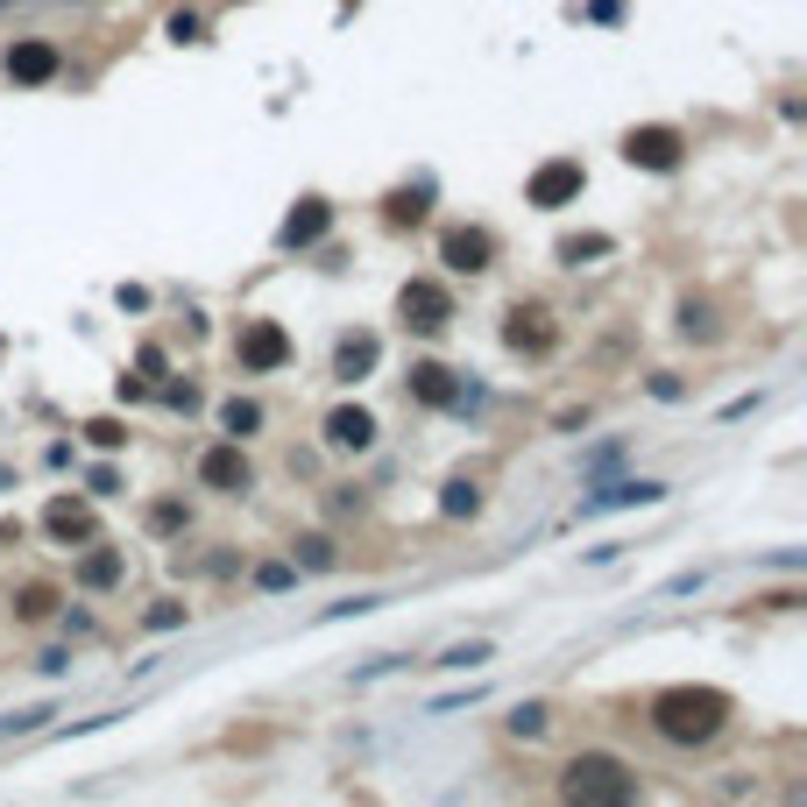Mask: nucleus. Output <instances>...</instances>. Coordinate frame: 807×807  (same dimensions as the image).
<instances>
[{"mask_svg": "<svg viewBox=\"0 0 807 807\" xmlns=\"http://www.w3.org/2000/svg\"><path fill=\"white\" fill-rule=\"evenodd\" d=\"M220 432H227V439L262 432V404H256V397H227V404H220Z\"/></svg>", "mask_w": 807, "mask_h": 807, "instance_id": "obj_17", "label": "nucleus"}, {"mask_svg": "<svg viewBox=\"0 0 807 807\" xmlns=\"http://www.w3.org/2000/svg\"><path fill=\"white\" fill-rule=\"evenodd\" d=\"M723 723H729V695H716V687H666V695H651V729L666 744H708Z\"/></svg>", "mask_w": 807, "mask_h": 807, "instance_id": "obj_1", "label": "nucleus"}, {"mask_svg": "<svg viewBox=\"0 0 807 807\" xmlns=\"http://www.w3.org/2000/svg\"><path fill=\"white\" fill-rule=\"evenodd\" d=\"M382 361V340L376 333H340V348H333V376L340 382H361Z\"/></svg>", "mask_w": 807, "mask_h": 807, "instance_id": "obj_13", "label": "nucleus"}, {"mask_svg": "<svg viewBox=\"0 0 807 807\" xmlns=\"http://www.w3.org/2000/svg\"><path fill=\"white\" fill-rule=\"evenodd\" d=\"M439 510H447V517H475V510H482V489H475V482H447Z\"/></svg>", "mask_w": 807, "mask_h": 807, "instance_id": "obj_19", "label": "nucleus"}, {"mask_svg": "<svg viewBox=\"0 0 807 807\" xmlns=\"http://www.w3.org/2000/svg\"><path fill=\"white\" fill-rule=\"evenodd\" d=\"M57 71H64L57 43H14V50H8V79H14V86H50Z\"/></svg>", "mask_w": 807, "mask_h": 807, "instance_id": "obj_11", "label": "nucleus"}, {"mask_svg": "<svg viewBox=\"0 0 807 807\" xmlns=\"http://www.w3.org/2000/svg\"><path fill=\"white\" fill-rule=\"evenodd\" d=\"M199 482L220 489V496H248V489H256V468H248L241 439H227V447H206V454H199Z\"/></svg>", "mask_w": 807, "mask_h": 807, "instance_id": "obj_5", "label": "nucleus"}, {"mask_svg": "<svg viewBox=\"0 0 807 807\" xmlns=\"http://www.w3.org/2000/svg\"><path fill=\"white\" fill-rule=\"evenodd\" d=\"M326 447H333V454H369V447H376V418L361 411V404L326 411Z\"/></svg>", "mask_w": 807, "mask_h": 807, "instance_id": "obj_10", "label": "nucleus"}, {"mask_svg": "<svg viewBox=\"0 0 807 807\" xmlns=\"http://www.w3.org/2000/svg\"><path fill=\"white\" fill-rule=\"evenodd\" d=\"M411 397L418 404H439V411H468V382H454V369H439V361H418L411 369Z\"/></svg>", "mask_w": 807, "mask_h": 807, "instance_id": "obj_9", "label": "nucleus"}, {"mask_svg": "<svg viewBox=\"0 0 807 807\" xmlns=\"http://www.w3.org/2000/svg\"><path fill=\"white\" fill-rule=\"evenodd\" d=\"M298 567H312V574H326V567H333V538H298Z\"/></svg>", "mask_w": 807, "mask_h": 807, "instance_id": "obj_21", "label": "nucleus"}, {"mask_svg": "<svg viewBox=\"0 0 807 807\" xmlns=\"http://www.w3.org/2000/svg\"><path fill=\"white\" fill-rule=\"evenodd\" d=\"M439 262H447L454 277H482V269L496 262V235L489 227H454V235L439 241Z\"/></svg>", "mask_w": 807, "mask_h": 807, "instance_id": "obj_6", "label": "nucleus"}, {"mask_svg": "<svg viewBox=\"0 0 807 807\" xmlns=\"http://www.w3.org/2000/svg\"><path fill=\"white\" fill-rule=\"evenodd\" d=\"M560 794H567V800H609V807H617V800L638 794V779H630L617 758H595V751H588V758H574V765H567Z\"/></svg>", "mask_w": 807, "mask_h": 807, "instance_id": "obj_2", "label": "nucleus"}, {"mask_svg": "<svg viewBox=\"0 0 807 807\" xmlns=\"http://www.w3.org/2000/svg\"><path fill=\"white\" fill-rule=\"evenodd\" d=\"M609 248H617L609 235H581V241H560V262H567V269H581L588 256H609Z\"/></svg>", "mask_w": 807, "mask_h": 807, "instance_id": "obj_20", "label": "nucleus"}, {"mask_svg": "<svg viewBox=\"0 0 807 807\" xmlns=\"http://www.w3.org/2000/svg\"><path fill=\"white\" fill-rule=\"evenodd\" d=\"M170 624H185V609H178V602H163V609H149V630H170Z\"/></svg>", "mask_w": 807, "mask_h": 807, "instance_id": "obj_29", "label": "nucleus"}, {"mask_svg": "<svg viewBox=\"0 0 807 807\" xmlns=\"http://www.w3.org/2000/svg\"><path fill=\"white\" fill-rule=\"evenodd\" d=\"M489 659H496V651H489V645H454V651H447V659H439V666H454V672H468V666H489Z\"/></svg>", "mask_w": 807, "mask_h": 807, "instance_id": "obj_22", "label": "nucleus"}, {"mask_svg": "<svg viewBox=\"0 0 807 807\" xmlns=\"http://www.w3.org/2000/svg\"><path fill=\"white\" fill-rule=\"evenodd\" d=\"M326 227H333V206H326V199H298L291 213H283L277 241H283V248H312V241L326 235Z\"/></svg>", "mask_w": 807, "mask_h": 807, "instance_id": "obj_12", "label": "nucleus"}, {"mask_svg": "<svg viewBox=\"0 0 807 807\" xmlns=\"http://www.w3.org/2000/svg\"><path fill=\"white\" fill-rule=\"evenodd\" d=\"M235 355H241V376H277L283 361H291V333H283L277 319H248Z\"/></svg>", "mask_w": 807, "mask_h": 807, "instance_id": "obj_4", "label": "nucleus"}, {"mask_svg": "<svg viewBox=\"0 0 807 807\" xmlns=\"http://www.w3.org/2000/svg\"><path fill=\"white\" fill-rule=\"evenodd\" d=\"M680 128H630L624 134V163L638 170H680Z\"/></svg>", "mask_w": 807, "mask_h": 807, "instance_id": "obj_8", "label": "nucleus"}, {"mask_svg": "<svg viewBox=\"0 0 807 807\" xmlns=\"http://www.w3.org/2000/svg\"><path fill=\"white\" fill-rule=\"evenodd\" d=\"M581 163H574V157H552V163H538L531 170V185H525V199L531 206H546V213H552V206H567V199H581Z\"/></svg>", "mask_w": 807, "mask_h": 807, "instance_id": "obj_7", "label": "nucleus"}, {"mask_svg": "<svg viewBox=\"0 0 807 807\" xmlns=\"http://www.w3.org/2000/svg\"><path fill=\"white\" fill-rule=\"evenodd\" d=\"M538 319H546L538 305H531V312L517 305V312H510V326H504V340H510V348H531V355H546V348H552V326H538Z\"/></svg>", "mask_w": 807, "mask_h": 807, "instance_id": "obj_16", "label": "nucleus"}, {"mask_svg": "<svg viewBox=\"0 0 807 807\" xmlns=\"http://www.w3.org/2000/svg\"><path fill=\"white\" fill-rule=\"evenodd\" d=\"M79 581L86 588H113V581H121V552H113V546L86 552V560H79Z\"/></svg>", "mask_w": 807, "mask_h": 807, "instance_id": "obj_18", "label": "nucleus"}, {"mask_svg": "<svg viewBox=\"0 0 807 807\" xmlns=\"http://www.w3.org/2000/svg\"><path fill=\"white\" fill-rule=\"evenodd\" d=\"M256 588H269V595H277V588H298V567H262Z\"/></svg>", "mask_w": 807, "mask_h": 807, "instance_id": "obj_23", "label": "nucleus"}, {"mask_svg": "<svg viewBox=\"0 0 807 807\" xmlns=\"http://www.w3.org/2000/svg\"><path fill=\"white\" fill-rule=\"evenodd\" d=\"M624 504H666V482H617V489H602V496H588V517H602V510H624Z\"/></svg>", "mask_w": 807, "mask_h": 807, "instance_id": "obj_14", "label": "nucleus"}, {"mask_svg": "<svg viewBox=\"0 0 807 807\" xmlns=\"http://www.w3.org/2000/svg\"><path fill=\"white\" fill-rule=\"evenodd\" d=\"M170 36H178V43H199L206 22H199V14H170Z\"/></svg>", "mask_w": 807, "mask_h": 807, "instance_id": "obj_25", "label": "nucleus"}, {"mask_svg": "<svg viewBox=\"0 0 807 807\" xmlns=\"http://www.w3.org/2000/svg\"><path fill=\"white\" fill-rule=\"evenodd\" d=\"M510 729H517V737H538V729H546V708H517Z\"/></svg>", "mask_w": 807, "mask_h": 807, "instance_id": "obj_26", "label": "nucleus"}, {"mask_svg": "<svg viewBox=\"0 0 807 807\" xmlns=\"http://www.w3.org/2000/svg\"><path fill=\"white\" fill-rule=\"evenodd\" d=\"M397 312L411 333H447L454 326V291L447 283H432V277H411L404 283V298H397Z\"/></svg>", "mask_w": 807, "mask_h": 807, "instance_id": "obj_3", "label": "nucleus"}, {"mask_svg": "<svg viewBox=\"0 0 807 807\" xmlns=\"http://www.w3.org/2000/svg\"><path fill=\"white\" fill-rule=\"evenodd\" d=\"M390 220H426V199H411V191H404V199H390Z\"/></svg>", "mask_w": 807, "mask_h": 807, "instance_id": "obj_27", "label": "nucleus"}, {"mask_svg": "<svg viewBox=\"0 0 807 807\" xmlns=\"http://www.w3.org/2000/svg\"><path fill=\"white\" fill-rule=\"evenodd\" d=\"M43 525H50V538H64V546H71V538H92V510L71 504V496H57V504L43 510Z\"/></svg>", "mask_w": 807, "mask_h": 807, "instance_id": "obj_15", "label": "nucleus"}, {"mask_svg": "<svg viewBox=\"0 0 807 807\" xmlns=\"http://www.w3.org/2000/svg\"><path fill=\"white\" fill-rule=\"evenodd\" d=\"M86 439H92V447H107V454H113V447H121V439H128V432H121V426H113V418H100V426H86Z\"/></svg>", "mask_w": 807, "mask_h": 807, "instance_id": "obj_24", "label": "nucleus"}, {"mask_svg": "<svg viewBox=\"0 0 807 807\" xmlns=\"http://www.w3.org/2000/svg\"><path fill=\"white\" fill-rule=\"evenodd\" d=\"M149 525H157V531H178L185 510H178V504H157V510H149Z\"/></svg>", "mask_w": 807, "mask_h": 807, "instance_id": "obj_28", "label": "nucleus"}]
</instances>
